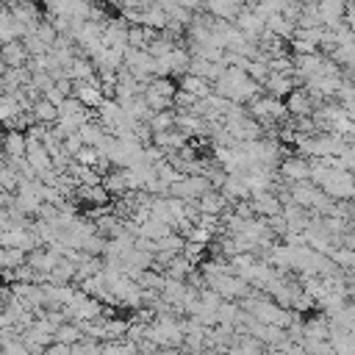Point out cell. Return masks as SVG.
Segmentation results:
<instances>
[{
  "instance_id": "1",
  "label": "cell",
  "mask_w": 355,
  "mask_h": 355,
  "mask_svg": "<svg viewBox=\"0 0 355 355\" xmlns=\"http://www.w3.org/2000/svg\"><path fill=\"white\" fill-rule=\"evenodd\" d=\"M311 170H314V161L303 156H283L277 175L286 186H297V183H311Z\"/></svg>"
},
{
  "instance_id": "2",
  "label": "cell",
  "mask_w": 355,
  "mask_h": 355,
  "mask_svg": "<svg viewBox=\"0 0 355 355\" xmlns=\"http://www.w3.org/2000/svg\"><path fill=\"white\" fill-rule=\"evenodd\" d=\"M73 98L84 106V108H100L103 106V89H100V81H81V84H73Z\"/></svg>"
},
{
  "instance_id": "3",
  "label": "cell",
  "mask_w": 355,
  "mask_h": 355,
  "mask_svg": "<svg viewBox=\"0 0 355 355\" xmlns=\"http://www.w3.org/2000/svg\"><path fill=\"white\" fill-rule=\"evenodd\" d=\"M197 208H200V217H222L225 211H231V200L220 189H211L197 200Z\"/></svg>"
},
{
  "instance_id": "4",
  "label": "cell",
  "mask_w": 355,
  "mask_h": 355,
  "mask_svg": "<svg viewBox=\"0 0 355 355\" xmlns=\"http://www.w3.org/2000/svg\"><path fill=\"white\" fill-rule=\"evenodd\" d=\"M28 61H31V56H28L23 39L6 42L3 47H0V64H3L6 69H23V67H28Z\"/></svg>"
},
{
  "instance_id": "5",
  "label": "cell",
  "mask_w": 355,
  "mask_h": 355,
  "mask_svg": "<svg viewBox=\"0 0 355 355\" xmlns=\"http://www.w3.org/2000/svg\"><path fill=\"white\" fill-rule=\"evenodd\" d=\"M250 203H253L255 217H261V220H272V217H280V214H283V203H280L277 194H272V192L253 194Z\"/></svg>"
},
{
  "instance_id": "6",
  "label": "cell",
  "mask_w": 355,
  "mask_h": 355,
  "mask_svg": "<svg viewBox=\"0 0 355 355\" xmlns=\"http://www.w3.org/2000/svg\"><path fill=\"white\" fill-rule=\"evenodd\" d=\"M344 17H347V3H339V0H328V3H319L322 28L339 31V28L344 25Z\"/></svg>"
},
{
  "instance_id": "7",
  "label": "cell",
  "mask_w": 355,
  "mask_h": 355,
  "mask_svg": "<svg viewBox=\"0 0 355 355\" xmlns=\"http://www.w3.org/2000/svg\"><path fill=\"white\" fill-rule=\"evenodd\" d=\"M283 103H286L289 119H300V117H311V114H314V100L308 98L306 89H295Z\"/></svg>"
},
{
  "instance_id": "8",
  "label": "cell",
  "mask_w": 355,
  "mask_h": 355,
  "mask_svg": "<svg viewBox=\"0 0 355 355\" xmlns=\"http://www.w3.org/2000/svg\"><path fill=\"white\" fill-rule=\"evenodd\" d=\"M0 145H3L6 159H25L28 156V139H25L23 130H9L3 139H0Z\"/></svg>"
},
{
  "instance_id": "9",
  "label": "cell",
  "mask_w": 355,
  "mask_h": 355,
  "mask_svg": "<svg viewBox=\"0 0 355 355\" xmlns=\"http://www.w3.org/2000/svg\"><path fill=\"white\" fill-rule=\"evenodd\" d=\"M261 89H264V95H266V98L286 100L297 87H295V81H292L289 76H269V81H266Z\"/></svg>"
},
{
  "instance_id": "10",
  "label": "cell",
  "mask_w": 355,
  "mask_h": 355,
  "mask_svg": "<svg viewBox=\"0 0 355 355\" xmlns=\"http://www.w3.org/2000/svg\"><path fill=\"white\" fill-rule=\"evenodd\" d=\"M178 89L186 92V95H192V98H197V100H205V98L214 95V87H211L208 81H203V78H197V76L178 78Z\"/></svg>"
},
{
  "instance_id": "11",
  "label": "cell",
  "mask_w": 355,
  "mask_h": 355,
  "mask_svg": "<svg viewBox=\"0 0 355 355\" xmlns=\"http://www.w3.org/2000/svg\"><path fill=\"white\" fill-rule=\"evenodd\" d=\"M247 3H205V14H211L214 20H222V23H236L239 14L244 12Z\"/></svg>"
},
{
  "instance_id": "12",
  "label": "cell",
  "mask_w": 355,
  "mask_h": 355,
  "mask_svg": "<svg viewBox=\"0 0 355 355\" xmlns=\"http://www.w3.org/2000/svg\"><path fill=\"white\" fill-rule=\"evenodd\" d=\"M306 339L311 341H330V319L325 314L306 319Z\"/></svg>"
},
{
  "instance_id": "13",
  "label": "cell",
  "mask_w": 355,
  "mask_h": 355,
  "mask_svg": "<svg viewBox=\"0 0 355 355\" xmlns=\"http://www.w3.org/2000/svg\"><path fill=\"white\" fill-rule=\"evenodd\" d=\"M103 189L111 194V197H125L130 189H128V172L125 170H111L106 178H103Z\"/></svg>"
},
{
  "instance_id": "14",
  "label": "cell",
  "mask_w": 355,
  "mask_h": 355,
  "mask_svg": "<svg viewBox=\"0 0 355 355\" xmlns=\"http://www.w3.org/2000/svg\"><path fill=\"white\" fill-rule=\"evenodd\" d=\"M266 31H269V34H275L277 39H283V42H292V36H295L297 25H295V23H289L283 14H275V17H269V20H266Z\"/></svg>"
},
{
  "instance_id": "15",
  "label": "cell",
  "mask_w": 355,
  "mask_h": 355,
  "mask_svg": "<svg viewBox=\"0 0 355 355\" xmlns=\"http://www.w3.org/2000/svg\"><path fill=\"white\" fill-rule=\"evenodd\" d=\"M31 114H34V119H36V125H47V128H53V125L58 122V108H56L53 103H47L45 98L34 103V108H31Z\"/></svg>"
},
{
  "instance_id": "16",
  "label": "cell",
  "mask_w": 355,
  "mask_h": 355,
  "mask_svg": "<svg viewBox=\"0 0 355 355\" xmlns=\"http://www.w3.org/2000/svg\"><path fill=\"white\" fill-rule=\"evenodd\" d=\"M87 336H84V330H81V325H76V322H67V325H61L58 330H56V344H64V347H76V344H81Z\"/></svg>"
},
{
  "instance_id": "17",
  "label": "cell",
  "mask_w": 355,
  "mask_h": 355,
  "mask_svg": "<svg viewBox=\"0 0 355 355\" xmlns=\"http://www.w3.org/2000/svg\"><path fill=\"white\" fill-rule=\"evenodd\" d=\"M78 136L84 139L87 148H100V141L106 139V128H103L98 119H92V122H87V125L78 130Z\"/></svg>"
},
{
  "instance_id": "18",
  "label": "cell",
  "mask_w": 355,
  "mask_h": 355,
  "mask_svg": "<svg viewBox=\"0 0 355 355\" xmlns=\"http://www.w3.org/2000/svg\"><path fill=\"white\" fill-rule=\"evenodd\" d=\"M175 122H178V114L172 108V111L153 114L150 122H148V128H150V133H170V130H175Z\"/></svg>"
},
{
  "instance_id": "19",
  "label": "cell",
  "mask_w": 355,
  "mask_h": 355,
  "mask_svg": "<svg viewBox=\"0 0 355 355\" xmlns=\"http://www.w3.org/2000/svg\"><path fill=\"white\" fill-rule=\"evenodd\" d=\"M23 114V106L17 103V98L14 95H3L0 98V122L3 125H9L14 117H20Z\"/></svg>"
},
{
  "instance_id": "20",
  "label": "cell",
  "mask_w": 355,
  "mask_h": 355,
  "mask_svg": "<svg viewBox=\"0 0 355 355\" xmlns=\"http://www.w3.org/2000/svg\"><path fill=\"white\" fill-rule=\"evenodd\" d=\"M145 103H148V108L153 111V114H161V111H172L175 108V100H170V98H161V95H156L153 89H145Z\"/></svg>"
},
{
  "instance_id": "21",
  "label": "cell",
  "mask_w": 355,
  "mask_h": 355,
  "mask_svg": "<svg viewBox=\"0 0 355 355\" xmlns=\"http://www.w3.org/2000/svg\"><path fill=\"white\" fill-rule=\"evenodd\" d=\"M148 89H153L156 95H161V98H170V100H175V95H178V84H175L172 78H153Z\"/></svg>"
},
{
  "instance_id": "22",
  "label": "cell",
  "mask_w": 355,
  "mask_h": 355,
  "mask_svg": "<svg viewBox=\"0 0 355 355\" xmlns=\"http://www.w3.org/2000/svg\"><path fill=\"white\" fill-rule=\"evenodd\" d=\"M34 36H36V39H42L47 47H53V45H56V39H58V31L53 28V23H50V20H42V23L36 25Z\"/></svg>"
},
{
  "instance_id": "23",
  "label": "cell",
  "mask_w": 355,
  "mask_h": 355,
  "mask_svg": "<svg viewBox=\"0 0 355 355\" xmlns=\"http://www.w3.org/2000/svg\"><path fill=\"white\" fill-rule=\"evenodd\" d=\"M73 161H76L78 167H89V170H95V167H98V161H100V150H98V148H84Z\"/></svg>"
},
{
  "instance_id": "24",
  "label": "cell",
  "mask_w": 355,
  "mask_h": 355,
  "mask_svg": "<svg viewBox=\"0 0 355 355\" xmlns=\"http://www.w3.org/2000/svg\"><path fill=\"white\" fill-rule=\"evenodd\" d=\"M205 255V244H197V242H186V247H183V258L194 266L200 258Z\"/></svg>"
},
{
  "instance_id": "25",
  "label": "cell",
  "mask_w": 355,
  "mask_h": 355,
  "mask_svg": "<svg viewBox=\"0 0 355 355\" xmlns=\"http://www.w3.org/2000/svg\"><path fill=\"white\" fill-rule=\"evenodd\" d=\"M84 148H87V145H84V139H81L78 133H73V136H67V139H64V153H67V156H73V159H76Z\"/></svg>"
},
{
  "instance_id": "26",
  "label": "cell",
  "mask_w": 355,
  "mask_h": 355,
  "mask_svg": "<svg viewBox=\"0 0 355 355\" xmlns=\"http://www.w3.org/2000/svg\"><path fill=\"white\" fill-rule=\"evenodd\" d=\"M344 23H347V28L355 34V3H347V17H344Z\"/></svg>"
}]
</instances>
